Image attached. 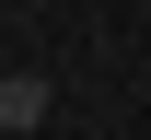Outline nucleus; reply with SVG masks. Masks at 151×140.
<instances>
[{
  "instance_id": "f257e3e1",
  "label": "nucleus",
  "mask_w": 151,
  "mask_h": 140,
  "mask_svg": "<svg viewBox=\"0 0 151 140\" xmlns=\"http://www.w3.org/2000/svg\"><path fill=\"white\" fill-rule=\"evenodd\" d=\"M47 105H58V94H47L35 70H0V140H23V128H47Z\"/></svg>"
}]
</instances>
